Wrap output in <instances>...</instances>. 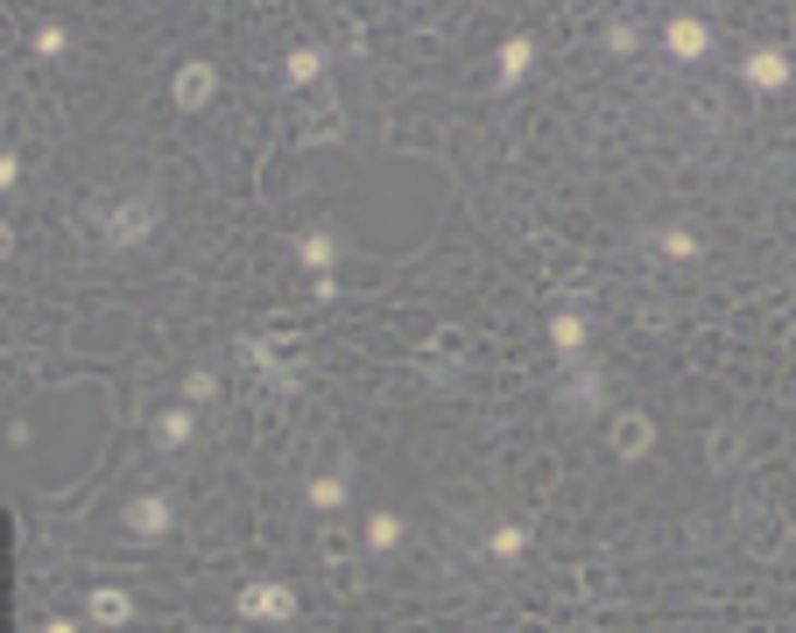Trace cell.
<instances>
[{
  "mask_svg": "<svg viewBox=\"0 0 796 633\" xmlns=\"http://www.w3.org/2000/svg\"><path fill=\"white\" fill-rule=\"evenodd\" d=\"M162 225V204H156V190H134V198H120L113 211H107V239L113 247H142L148 233Z\"/></svg>",
  "mask_w": 796,
  "mask_h": 633,
  "instance_id": "obj_1",
  "label": "cell"
},
{
  "mask_svg": "<svg viewBox=\"0 0 796 633\" xmlns=\"http://www.w3.org/2000/svg\"><path fill=\"white\" fill-rule=\"evenodd\" d=\"M120 528H127L134 542H162L176 528V507L162 500V493H134V500L120 507Z\"/></svg>",
  "mask_w": 796,
  "mask_h": 633,
  "instance_id": "obj_2",
  "label": "cell"
},
{
  "mask_svg": "<svg viewBox=\"0 0 796 633\" xmlns=\"http://www.w3.org/2000/svg\"><path fill=\"white\" fill-rule=\"evenodd\" d=\"M233 612H240V620H290V612H296V592H290V584L254 578V584H240Z\"/></svg>",
  "mask_w": 796,
  "mask_h": 633,
  "instance_id": "obj_3",
  "label": "cell"
},
{
  "mask_svg": "<svg viewBox=\"0 0 796 633\" xmlns=\"http://www.w3.org/2000/svg\"><path fill=\"white\" fill-rule=\"evenodd\" d=\"M663 50L677 57V64H698V57L712 50V22H698V14H670V28H663Z\"/></svg>",
  "mask_w": 796,
  "mask_h": 633,
  "instance_id": "obj_4",
  "label": "cell"
},
{
  "mask_svg": "<svg viewBox=\"0 0 796 633\" xmlns=\"http://www.w3.org/2000/svg\"><path fill=\"white\" fill-rule=\"evenodd\" d=\"M740 78L755 85V92H783V85H789V57L775 50V42H761V50L740 57Z\"/></svg>",
  "mask_w": 796,
  "mask_h": 633,
  "instance_id": "obj_5",
  "label": "cell"
},
{
  "mask_svg": "<svg viewBox=\"0 0 796 633\" xmlns=\"http://www.w3.org/2000/svg\"><path fill=\"white\" fill-rule=\"evenodd\" d=\"M170 92H176V105H184V113H205V105L219 99V71H212V64H184Z\"/></svg>",
  "mask_w": 796,
  "mask_h": 633,
  "instance_id": "obj_6",
  "label": "cell"
},
{
  "mask_svg": "<svg viewBox=\"0 0 796 633\" xmlns=\"http://www.w3.org/2000/svg\"><path fill=\"white\" fill-rule=\"evenodd\" d=\"M613 450H621L627 464H641V458H649V450H656V422L641 415V409H627L621 422H613Z\"/></svg>",
  "mask_w": 796,
  "mask_h": 633,
  "instance_id": "obj_7",
  "label": "cell"
},
{
  "mask_svg": "<svg viewBox=\"0 0 796 633\" xmlns=\"http://www.w3.org/2000/svg\"><path fill=\"white\" fill-rule=\"evenodd\" d=\"M564 409L571 415H592L599 409V401H607V381H599V367H578V373H571V381H564Z\"/></svg>",
  "mask_w": 796,
  "mask_h": 633,
  "instance_id": "obj_8",
  "label": "cell"
},
{
  "mask_svg": "<svg viewBox=\"0 0 796 633\" xmlns=\"http://www.w3.org/2000/svg\"><path fill=\"white\" fill-rule=\"evenodd\" d=\"M85 612H93V626H127L134 620V598L113 592V584H99V592L85 598Z\"/></svg>",
  "mask_w": 796,
  "mask_h": 633,
  "instance_id": "obj_9",
  "label": "cell"
},
{
  "mask_svg": "<svg viewBox=\"0 0 796 633\" xmlns=\"http://www.w3.org/2000/svg\"><path fill=\"white\" fill-rule=\"evenodd\" d=\"M296 261H304L310 275H332V261H339V239L324 233V225H310V233L296 239Z\"/></svg>",
  "mask_w": 796,
  "mask_h": 633,
  "instance_id": "obj_10",
  "label": "cell"
},
{
  "mask_svg": "<svg viewBox=\"0 0 796 633\" xmlns=\"http://www.w3.org/2000/svg\"><path fill=\"white\" fill-rule=\"evenodd\" d=\"M550 345H558L564 359H578L585 352V316L578 310H558V316H550Z\"/></svg>",
  "mask_w": 796,
  "mask_h": 633,
  "instance_id": "obj_11",
  "label": "cell"
},
{
  "mask_svg": "<svg viewBox=\"0 0 796 633\" xmlns=\"http://www.w3.org/2000/svg\"><path fill=\"white\" fill-rule=\"evenodd\" d=\"M529 64H536V42H529V36H507V42H501V85H515Z\"/></svg>",
  "mask_w": 796,
  "mask_h": 633,
  "instance_id": "obj_12",
  "label": "cell"
},
{
  "mask_svg": "<svg viewBox=\"0 0 796 633\" xmlns=\"http://www.w3.org/2000/svg\"><path fill=\"white\" fill-rule=\"evenodd\" d=\"M191 430H198V415H191V409H170V415H156V444H162V450L191 444Z\"/></svg>",
  "mask_w": 796,
  "mask_h": 633,
  "instance_id": "obj_13",
  "label": "cell"
},
{
  "mask_svg": "<svg viewBox=\"0 0 796 633\" xmlns=\"http://www.w3.org/2000/svg\"><path fill=\"white\" fill-rule=\"evenodd\" d=\"M367 549H373V556L402 549V521H395V514H367Z\"/></svg>",
  "mask_w": 796,
  "mask_h": 633,
  "instance_id": "obj_14",
  "label": "cell"
},
{
  "mask_svg": "<svg viewBox=\"0 0 796 633\" xmlns=\"http://www.w3.org/2000/svg\"><path fill=\"white\" fill-rule=\"evenodd\" d=\"M318 514H332V507H345V479L339 472H324V479H310V493H304Z\"/></svg>",
  "mask_w": 796,
  "mask_h": 633,
  "instance_id": "obj_15",
  "label": "cell"
},
{
  "mask_svg": "<svg viewBox=\"0 0 796 633\" xmlns=\"http://www.w3.org/2000/svg\"><path fill=\"white\" fill-rule=\"evenodd\" d=\"M487 549L501 556V563H515V556L529 549V528H515V521H507V528H493V535H487Z\"/></svg>",
  "mask_w": 796,
  "mask_h": 633,
  "instance_id": "obj_16",
  "label": "cell"
},
{
  "mask_svg": "<svg viewBox=\"0 0 796 633\" xmlns=\"http://www.w3.org/2000/svg\"><path fill=\"white\" fill-rule=\"evenodd\" d=\"M212 395H219V373H212V367H191V381H184V409H205Z\"/></svg>",
  "mask_w": 796,
  "mask_h": 633,
  "instance_id": "obj_17",
  "label": "cell"
},
{
  "mask_svg": "<svg viewBox=\"0 0 796 633\" xmlns=\"http://www.w3.org/2000/svg\"><path fill=\"white\" fill-rule=\"evenodd\" d=\"M656 253H670V261H690V253H698V239H690L684 225H663V233H656Z\"/></svg>",
  "mask_w": 796,
  "mask_h": 633,
  "instance_id": "obj_18",
  "label": "cell"
},
{
  "mask_svg": "<svg viewBox=\"0 0 796 633\" xmlns=\"http://www.w3.org/2000/svg\"><path fill=\"white\" fill-rule=\"evenodd\" d=\"M318 71H324V57H318V50H290V64H282V78H290V85H310V78H318Z\"/></svg>",
  "mask_w": 796,
  "mask_h": 633,
  "instance_id": "obj_19",
  "label": "cell"
},
{
  "mask_svg": "<svg viewBox=\"0 0 796 633\" xmlns=\"http://www.w3.org/2000/svg\"><path fill=\"white\" fill-rule=\"evenodd\" d=\"M36 57H64V28H57V22L36 28Z\"/></svg>",
  "mask_w": 796,
  "mask_h": 633,
  "instance_id": "obj_20",
  "label": "cell"
},
{
  "mask_svg": "<svg viewBox=\"0 0 796 633\" xmlns=\"http://www.w3.org/2000/svg\"><path fill=\"white\" fill-rule=\"evenodd\" d=\"M607 42H613V50H627V57H635V42H641V28H635V22H613V28H607Z\"/></svg>",
  "mask_w": 796,
  "mask_h": 633,
  "instance_id": "obj_21",
  "label": "cell"
},
{
  "mask_svg": "<svg viewBox=\"0 0 796 633\" xmlns=\"http://www.w3.org/2000/svg\"><path fill=\"white\" fill-rule=\"evenodd\" d=\"M42 633H78V626H71V620H50V626H42Z\"/></svg>",
  "mask_w": 796,
  "mask_h": 633,
  "instance_id": "obj_22",
  "label": "cell"
}]
</instances>
